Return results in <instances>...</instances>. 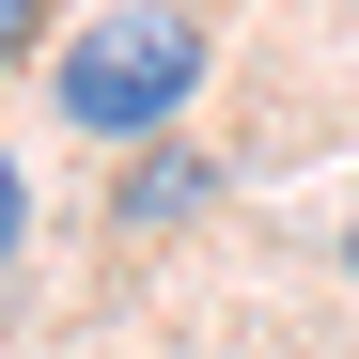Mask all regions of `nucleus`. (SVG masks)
Segmentation results:
<instances>
[{
  "mask_svg": "<svg viewBox=\"0 0 359 359\" xmlns=\"http://www.w3.org/2000/svg\"><path fill=\"white\" fill-rule=\"evenodd\" d=\"M188 94H203V16L188 0H94L63 32V126H94V141H156Z\"/></svg>",
  "mask_w": 359,
  "mask_h": 359,
  "instance_id": "obj_1",
  "label": "nucleus"
},
{
  "mask_svg": "<svg viewBox=\"0 0 359 359\" xmlns=\"http://www.w3.org/2000/svg\"><path fill=\"white\" fill-rule=\"evenodd\" d=\"M203 203H219L203 156H141V172H126V234H172V219H203Z\"/></svg>",
  "mask_w": 359,
  "mask_h": 359,
  "instance_id": "obj_2",
  "label": "nucleus"
},
{
  "mask_svg": "<svg viewBox=\"0 0 359 359\" xmlns=\"http://www.w3.org/2000/svg\"><path fill=\"white\" fill-rule=\"evenodd\" d=\"M16 234H32V188H16V156H0V250H16Z\"/></svg>",
  "mask_w": 359,
  "mask_h": 359,
  "instance_id": "obj_3",
  "label": "nucleus"
},
{
  "mask_svg": "<svg viewBox=\"0 0 359 359\" xmlns=\"http://www.w3.org/2000/svg\"><path fill=\"white\" fill-rule=\"evenodd\" d=\"M16 47H32V0H0V63H16Z\"/></svg>",
  "mask_w": 359,
  "mask_h": 359,
  "instance_id": "obj_4",
  "label": "nucleus"
},
{
  "mask_svg": "<svg viewBox=\"0 0 359 359\" xmlns=\"http://www.w3.org/2000/svg\"><path fill=\"white\" fill-rule=\"evenodd\" d=\"M344 266H359V234H344Z\"/></svg>",
  "mask_w": 359,
  "mask_h": 359,
  "instance_id": "obj_5",
  "label": "nucleus"
}]
</instances>
